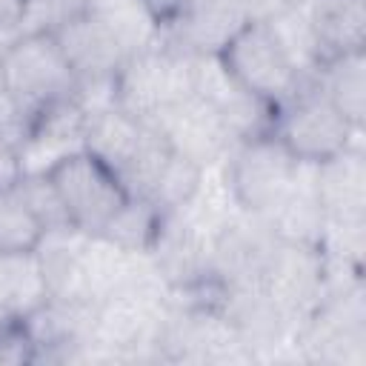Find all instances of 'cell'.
<instances>
[{
    "instance_id": "cell-18",
    "label": "cell",
    "mask_w": 366,
    "mask_h": 366,
    "mask_svg": "<svg viewBox=\"0 0 366 366\" xmlns=\"http://www.w3.org/2000/svg\"><path fill=\"white\" fill-rule=\"evenodd\" d=\"M203 180V166H197L194 160L172 152L160 177L154 180V189L146 200H152L163 214H177L189 206V200L194 197L197 186Z\"/></svg>"
},
{
    "instance_id": "cell-11",
    "label": "cell",
    "mask_w": 366,
    "mask_h": 366,
    "mask_svg": "<svg viewBox=\"0 0 366 366\" xmlns=\"http://www.w3.org/2000/svg\"><path fill=\"white\" fill-rule=\"evenodd\" d=\"M246 20L240 0H192L174 23L157 29V37L183 54H220Z\"/></svg>"
},
{
    "instance_id": "cell-24",
    "label": "cell",
    "mask_w": 366,
    "mask_h": 366,
    "mask_svg": "<svg viewBox=\"0 0 366 366\" xmlns=\"http://www.w3.org/2000/svg\"><path fill=\"white\" fill-rule=\"evenodd\" d=\"M3 51H6V43L0 40V60H3Z\"/></svg>"
},
{
    "instance_id": "cell-13",
    "label": "cell",
    "mask_w": 366,
    "mask_h": 366,
    "mask_svg": "<svg viewBox=\"0 0 366 366\" xmlns=\"http://www.w3.org/2000/svg\"><path fill=\"white\" fill-rule=\"evenodd\" d=\"M309 14H312L320 63L326 57L363 49L366 43L363 0H309Z\"/></svg>"
},
{
    "instance_id": "cell-2",
    "label": "cell",
    "mask_w": 366,
    "mask_h": 366,
    "mask_svg": "<svg viewBox=\"0 0 366 366\" xmlns=\"http://www.w3.org/2000/svg\"><path fill=\"white\" fill-rule=\"evenodd\" d=\"M0 86L34 117L40 109L74 97L77 77L51 31H26L3 51Z\"/></svg>"
},
{
    "instance_id": "cell-6",
    "label": "cell",
    "mask_w": 366,
    "mask_h": 366,
    "mask_svg": "<svg viewBox=\"0 0 366 366\" xmlns=\"http://www.w3.org/2000/svg\"><path fill=\"white\" fill-rule=\"evenodd\" d=\"M114 86L117 106L149 123L160 109L192 94V54L177 51L157 37L152 46L132 51L123 60Z\"/></svg>"
},
{
    "instance_id": "cell-17",
    "label": "cell",
    "mask_w": 366,
    "mask_h": 366,
    "mask_svg": "<svg viewBox=\"0 0 366 366\" xmlns=\"http://www.w3.org/2000/svg\"><path fill=\"white\" fill-rule=\"evenodd\" d=\"M46 234V226L20 197L17 189L0 194V254L34 252Z\"/></svg>"
},
{
    "instance_id": "cell-16",
    "label": "cell",
    "mask_w": 366,
    "mask_h": 366,
    "mask_svg": "<svg viewBox=\"0 0 366 366\" xmlns=\"http://www.w3.org/2000/svg\"><path fill=\"white\" fill-rule=\"evenodd\" d=\"M163 217L166 214L152 200L132 194L100 234L106 240H112L114 246L126 249V252H149V246L154 243V234H157Z\"/></svg>"
},
{
    "instance_id": "cell-22",
    "label": "cell",
    "mask_w": 366,
    "mask_h": 366,
    "mask_svg": "<svg viewBox=\"0 0 366 366\" xmlns=\"http://www.w3.org/2000/svg\"><path fill=\"white\" fill-rule=\"evenodd\" d=\"M134 3L143 9V14H146L157 29H163V26L174 23L192 0H134Z\"/></svg>"
},
{
    "instance_id": "cell-9",
    "label": "cell",
    "mask_w": 366,
    "mask_h": 366,
    "mask_svg": "<svg viewBox=\"0 0 366 366\" xmlns=\"http://www.w3.org/2000/svg\"><path fill=\"white\" fill-rule=\"evenodd\" d=\"M51 34H54L63 57L69 60L77 83L109 80L120 71L123 60L129 57L120 34L94 9L74 14Z\"/></svg>"
},
{
    "instance_id": "cell-12",
    "label": "cell",
    "mask_w": 366,
    "mask_h": 366,
    "mask_svg": "<svg viewBox=\"0 0 366 366\" xmlns=\"http://www.w3.org/2000/svg\"><path fill=\"white\" fill-rule=\"evenodd\" d=\"M312 83L320 94L357 129L366 120V54L363 49L343 51L317 63Z\"/></svg>"
},
{
    "instance_id": "cell-21",
    "label": "cell",
    "mask_w": 366,
    "mask_h": 366,
    "mask_svg": "<svg viewBox=\"0 0 366 366\" xmlns=\"http://www.w3.org/2000/svg\"><path fill=\"white\" fill-rule=\"evenodd\" d=\"M23 157H20V149L11 146L9 140L0 137V194L14 189L23 177Z\"/></svg>"
},
{
    "instance_id": "cell-5",
    "label": "cell",
    "mask_w": 366,
    "mask_h": 366,
    "mask_svg": "<svg viewBox=\"0 0 366 366\" xmlns=\"http://www.w3.org/2000/svg\"><path fill=\"white\" fill-rule=\"evenodd\" d=\"M357 126H352L315 83L303 86L289 103L274 109L272 134L289 149L297 163L317 166L337 152L360 143Z\"/></svg>"
},
{
    "instance_id": "cell-23",
    "label": "cell",
    "mask_w": 366,
    "mask_h": 366,
    "mask_svg": "<svg viewBox=\"0 0 366 366\" xmlns=\"http://www.w3.org/2000/svg\"><path fill=\"white\" fill-rule=\"evenodd\" d=\"M26 0H0V40L9 46L20 34V17H23Z\"/></svg>"
},
{
    "instance_id": "cell-19",
    "label": "cell",
    "mask_w": 366,
    "mask_h": 366,
    "mask_svg": "<svg viewBox=\"0 0 366 366\" xmlns=\"http://www.w3.org/2000/svg\"><path fill=\"white\" fill-rule=\"evenodd\" d=\"M14 189L31 206V212L40 217V223L46 226V232H51V229H69L71 226L46 172H23V177H20V183Z\"/></svg>"
},
{
    "instance_id": "cell-1",
    "label": "cell",
    "mask_w": 366,
    "mask_h": 366,
    "mask_svg": "<svg viewBox=\"0 0 366 366\" xmlns=\"http://www.w3.org/2000/svg\"><path fill=\"white\" fill-rule=\"evenodd\" d=\"M217 60L243 92L272 109H280L312 83L266 20H246L220 49Z\"/></svg>"
},
{
    "instance_id": "cell-8",
    "label": "cell",
    "mask_w": 366,
    "mask_h": 366,
    "mask_svg": "<svg viewBox=\"0 0 366 366\" xmlns=\"http://www.w3.org/2000/svg\"><path fill=\"white\" fill-rule=\"evenodd\" d=\"M149 123L169 140V146L177 154L194 160L203 169L226 160V154L237 143L226 129V123L220 120V114L197 94H189L160 109Z\"/></svg>"
},
{
    "instance_id": "cell-10",
    "label": "cell",
    "mask_w": 366,
    "mask_h": 366,
    "mask_svg": "<svg viewBox=\"0 0 366 366\" xmlns=\"http://www.w3.org/2000/svg\"><path fill=\"white\" fill-rule=\"evenodd\" d=\"M315 194L326 226L366 223V163L360 143L315 166Z\"/></svg>"
},
{
    "instance_id": "cell-20",
    "label": "cell",
    "mask_w": 366,
    "mask_h": 366,
    "mask_svg": "<svg viewBox=\"0 0 366 366\" xmlns=\"http://www.w3.org/2000/svg\"><path fill=\"white\" fill-rule=\"evenodd\" d=\"M86 9H89V0H26L23 17H20V34L54 31Z\"/></svg>"
},
{
    "instance_id": "cell-14",
    "label": "cell",
    "mask_w": 366,
    "mask_h": 366,
    "mask_svg": "<svg viewBox=\"0 0 366 366\" xmlns=\"http://www.w3.org/2000/svg\"><path fill=\"white\" fill-rule=\"evenodd\" d=\"M49 300V283L37 252L0 254V312L6 320H23Z\"/></svg>"
},
{
    "instance_id": "cell-3",
    "label": "cell",
    "mask_w": 366,
    "mask_h": 366,
    "mask_svg": "<svg viewBox=\"0 0 366 366\" xmlns=\"http://www.w3.org/2000/svg\"><path fill=\"white\" fill-rule=\"evenodd\" d=\"M69 223L77 232L100 234L120 206L132 197L120 174L89 149L71 152L46 169Z\"/></svg>"
},
{
    "instance_id": "cell-4",
    "label": "cell",
    "mask_w": 366,
    "mask_h": 366,
    "mask_svg": "<svg viewBox=\"0 0 366 366\" xmlns=\"http://www.w3.org/2000/svg\"><path fill=\"white\" fill-rule=\"evenodd\" d=\"M223 166L237 209L257 217H269L280 206L300 172V163L272 132L237 140Z\"/></svg>"
},
{
    "instance_id": "cell-7",
    "label": "cell",
    "mask_w": 366,
    "mask_h": 366,
    "mask_svg": "<svg viewBox=\"0 0 366 366\" xmlns=\"http://www.w3.org/2000/svg\"><path fill=\"white\" fill-rule=\"evenodd\" d=\"M260 286L292 332H297L326 295V260L320 246L277 240Z\"/></svg>"
},
{
    "instance_id": "cell-15",
    "label": "cell",
    "mask_w": 366,
    "mask_h": 366,
    "mask_svg": "<svg viewBox=\"0 0 366 366\" xmlns=\"http://www.w3.org/2000/svg\"><path fill=\"white\" fill-rule=\"evenodd\" d=\"M143 129H146V120H137L117 103L97 109L86 114V149L97 154L103 163H109L114 172H120L126 160L134 154L143 137Z\"/></svg>"
}]
</instances>
